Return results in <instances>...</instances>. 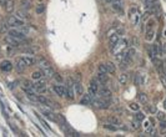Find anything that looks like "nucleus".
<instances>
[{"mask_svg":"<svg viewBox=\"0 0 166 137\" xmlns=\"http://www.w3.org/2000/svg\"><path fill=\"white\" fill-rule=\"evenodd\" d=\"M6 23L9 26H13V28H23L24 26V20L18 18V16H9Z\"/></svg>","mask_w":166,"mask_h":137,"instance_id":"1","label":"nucleus"},{"mask_svg":"<svg viewBox=\"0 0 166 137\" xmlns=\"http://www.w3.org/2000/svg\"><path fill=\"white\" fill-rule=\"evenodd\" d=\"M8 35L19 40L20 42H23L24 40H25V32L21 31V30H18V29H10L9 31H8Z\"/></svg>","mask_w":166,"mask_h":137,"instance_id":"2","label":"nucleus"},{"mask_svg":"<svg viewBox=\"0 0 166 137\" xmlns=\"http://www.w3.org/2000/svg\"><path fill=\"white\" fill-rule=\"evenodd\" d=\"M93 104H94V106L96 107V108H99V110H106V108H109L110 107V105H109V100H106V99H95L94 101H93Z\"/></svg>","mask_w":166,"mask_h":137,"instance_id":"3","label":"nucleus"},{"mask_svg":"<svg viewBox=\"0 0 166 137\" xmlns=\"http://www.w3.org/2000/svg\"><path fill=\"white\" fill-rule=\"evenodd\" d=\"M64 96L66 99H69V100H72L74 97H75V91H74V84L71 82V80L68 81V85H66V87H65V93H64Z\"/></svg>","mask_w":166,"mask_h":137,"instance_id":"4","label":"nucleus"},{"mask_svg":"<svg viewBox=\"0 0 166 137\" xmlns=\"http://www.w3.org/2000/svg\"><path fill=\"white\" fill-rule=\"evenodd\" d=\"M99 92V82L95 80H91L90 81V85H89V93L91 96H95L96 93Z\"/></svg>","mask_w":166,"mask_h":137,"instance_id":"5","label":"nucleus"},{"mask_svg":"<svg viewBox=\"0 0 166 137\" xmlns=\"http://www.w3.org/2000/svg\"><path fill=\"white\" fill-rule=\"evenodd\" d=\"M4 40H5L6 44L9 45V46H11V47H19L20 44H21V42H20L19 40H16V39H14V38H11V36H9V35L5 36Z\"/></svg>","mask_w":166,"mask_h":137,"instance_id":"6","label":"nucleus"},{"mask_svg":"<svg viewBox=\"0 0 166 137\" xmlns=\"http://www.w3.org/2000/svg\"><path fill=\"white\" fill-rule=\"evenodd\" d=\"M38 102H39V104L46 105V106H50V107H55V106L57 105V104L55 105L51 100H49L48 97H45V96H41V95H39V96H38Z\"/></svg>","mask_w":166,"mask_h":137,"instance_id":"7","label":"nucleus"},{"mask_svg":"<svg viewBox=\"0 0 166 137\" xmlns=\"http://www.w3.org/2000/svg\"><path fill=\"white\" fill-rule=\"evenodd\" d=\"M129 15H130V20L131 23L136 25L137 24V20H139V15H137V9H135V8H131L130 11H129Z\"/></svg>","mask_w":166,"mask_h":137,"instance_id":"8","label":"nucleus"},{"mask_svg":"<svg viewBox=\"0 0 166 137\" xmlns=\"http://www.w3.org/2000/svg\"><path fill=\"white\" fill-rule=\"evenodd\" d=\"M120 41V35L118 32H115V34H112V35H109V44H110V47L112 49L118 42Z\"/></svg>","mask_w":166,"mask_h":137,"instance_id":"9","label":"nucleus"},{"mask_svg":"<svg viewBox=\"0 0 166 137\" xmlns=\"http://www.w3.org/2000/svg\"><path fill=\"white\" fill-rule=\"evenodd\" d=\"M0 68H2V71H4V72H10L13 70V64L10 61H8V60H4V61L0 64Z\"/></svg>","mask_w":166,"mask_h":137,"instance_id":"10","label":"nucleus"},{"mask_svg":"<svg viewBox=\"0 0 166 137\" xmlns=\"http://www.w3.org/2000/svg\"><path fill=\"white\" fill-rule=\"evenodd\" d=\"M26 67H28V66H26L25 61L23 60V57H18V59H16V70L20 71V72H23Z\"/></svg>","mask_w":166,"mask_h":137,"instance_id":"11","label":"nucleus"},{"mask_svg":"<svg viewBox=\"0 0 166 137\" xmlns=\"http://www.w3.org/2000/svg\"><path fill=\"white\" fill-rule=\"evenodd\" d=\"M99 95H100V97H103V99H106V100H110L111 99V91L109 90V89H106V87H104V89H101V90H99Z\"/></svg>","mask_w":166,"mask_h":137,"instance_id":"12","label":"nucleus"},{"mask_svg":"<svg viewBox=\"0 0 166 137\" xmlns=\"http://www.w3.org/2000/svg\"><path fill=\"white\" fill-rule=\"evenodd\" d=\"M53 91L56 93L57 96L63 97V96H64V93H65V87L61 86V85H54V86H53Z\"/></svg>","mask_w":166,"mask_h":137,"instance_id":"13","label":"nucleus"},{"mask_svg":"<svg viewBox=\"0 0 166 137\" xmlns=\"http://www.w3.org/2000/svg\"><path fill=\"white\" fill-rule=\"evenodd\" d=\"M74 91H75L76 96L82 95V92H84V87H82V85L80 84V81H76L75 84H74Z\"/></svg>","mask_w":166,"mask_h":137,"instance_id":"14","label":"nucleus"},{"mask_svg":"<svg viewBox=\"0 0 166 137\" xmlns=\"http://www.w3.org/2000/svg\"><path fill=\"white\" fill-rule=\"evenodd\" d=\"M91 102H93V96L90 95V93H85L82 99L80 100V104L81 105H90Z\"/></svg>","mask_w":166,"mask_h":137,"instance_id":"15","label":"nucleus"},{"mask_svg":"<svg viewBox=\"0 0 166 137\" xmlns=\"http://www.w3.org/2000/svg\"><path fill=\"white\" fill-rule=\"evenodd\" d=\"M43 72H44V75L46 76L48 79H51L53 76H54V74H55V71L53 70L51 65H50V66H48V67H44V68H43Z\"/></svg>","mask_w":166,"mask_h":137,"instance_id":"16","label":"nucleus"},{"mask_svg":"<svg viewBox=\"0 0 166 137\" xmlns=\"http://www.w3.org/2000/svg\"><path fill=\"white\" fill-rule=\"evenodd\" d=\"M96 81L99 84H106L107 81H109V79H107V74H100V72H97Z\"/></svg>","mask_w":166,"mask_h":137,"instance_id":"17","label":"nucleus"},{"mask_svg":"<svg viewBox=\"0 0 166 137\" xmlns=\"http://www.w3.org/2000/svg\"><path fill=\"white\" fill-rule=\"evenodd\" d=\"M5 10H6V13H13L14 11V0H6L5 2Z\"/></svg>","mask_w":166,"mask_h":137,"instance_id":"18","label":"nucleus"},{"mask_svg":"<svg viewBox=\"0 0 166 137\" xmlns=\"http://www.w3.org/2000/svg\"><path fill=\"white\" fill-rule=\"evenodd\" d=\"M119 82L122 84V85H126L129 82V74L128 72H122L120 76H119Z\"/></svg>","mask_w":166,"mask_h":137,"instance_id":"19","label":"nucleus"},{"mask_svg":"<svg viewBox=\"0 0 166 137\" xmlns=\"http://www.w3.org/2000/svg\"><path fill=\"white\" fill-rule=\"evenodd\" d=\"M105 65H106V68H107V74H115V71H116V66H115L114 62L107 61Z\"/></svg>","mask_w":166,"mask_h":137,"instance_id":"20","label":"nucleus"},{"mask_svg":"<svg viewBox=\"0 0 166 137\" xmlns=\"http://www.w3.org/2000/svg\"><path fill=\"white\" fill-rule=\"evenodd\" d=\"M31 78L34 79V80H40V79H43L44 78V72L41 71V70H36V71H34L32 72V75H31Z\"/></svg>","mask_w":166,"mask_h":137,"instance_id":"21","label":"nucleus"},{"mask_svg":"<svg viewBox=\"0 0 166 137\" xmlns=\"http://www.w3.org/2000/svg\"><path fill=\"white\" fill-rule=\"evenodd\" d=\"M23 60L25 61L26 66H32V65L35 64V60L32 59V57H30V56H23Z\"/></svg>","mask_w":166,"mask_h":137,"instance_id":"22","label":"nucleus"},{"mask_svg":"<svg viewBox=\"0 0 166 137\" xmlns=\"http://www.w3.org/2000/svg\"><path fill=\"white\" fill-rule=\"evenodd\" d=\"M154 34H155V31H154L152 29H149V30L146 31V35H145L146 40H147V41H151V40L154 39Z\"/></svg>","mask_w":166,"mask_h":137,"instance_id":"23","label":"nucleus"},{"mask_svg":"<svg viewBox=\"0 0 166 137\" xmlns=\"http://www.w3.org/2000/svg\"><path fill=\"white\" fill-rule=\"evenodd\" d=\"M44 116L49 120H51V121H56V117L54 116L53 112H50V111H44Z\"/></svg>","mask_w":166,"mask_h":137,"instance_id":"24","label":"nucleus"},{"mask_svg":"<svg viewBox=\"0 0 166 137\" xmlns=\"http://www.w3.org/2000/svg\"><path fill=\"white\" fill-rule=\"evenodd\" d=\"M97 72L100 74H107V68H106V65L105 64H100L97 66Z\"/></svg>","mask_w":166,"mask_h":137,"instance_id":"25","label":"nucleus"},{"mask_svg":"<svg viewBox=\"0 0 166 137\" xmlns=\"http://www.w3.org/2000/svg\"><path fill=\"white\" fill-rule=\"evenodd\" d=\"M16 16H18V18H20V19H29V14L28 13H25V11H18L16 13Z\"/></svg>","mask_w":166,"mask_h":137,"instance_id":"26","label":"nucleus"},{"mask_svg":"<svg viewBox=\"0 0 166 137\" xmlns=\"http://www.w3.org/2000/svg\"><path fill=\"white\" fill-rule=\"evenodd\" d=\"M44 10H45V5H44V4H39V5H36V8H35L36 14H43Z\"/></svg>","mask_w":166,"mask_h":137,"instance_id":"27","label":"nucleus"},{"mask_svg":"<svg viewBox=\"0 0 166 137\" xmlns=\"http://www.w3.org/2000/svg\"><path fill=\"white\" fill-rule=\"evenodd\" d=\"M107 122L109 123H112V125H115V126H118V125H120V122H119V120L116 118V117H109L107 118ZM119 127V126H118Z\"/></svg>","mask_w":166,"mask_h":137,"instance_id":"28","label":"nucleus"},{"mask_svg":"<svg viewBox=\"0 0 166 137\" xmlns=\"http://www.w3.org/2000/svg\"><path fill=\"white\" fill-rule=\"evenodd\" d=\"M104 127H105V128H107V130H110V131H116V130H118V128H119L118 126H115V125L112 126V123H109V122L105 123V125H104Z\"/></svg>","mask_w":166,"mask_h":137,"instance_id":"29","label":"nucleus"},{"mask_svg":"<svg viewBox=\"0 0 166 137\" xmlns=\"http://www.w3.org/2000/svg\"><path fill=\"white\" fill-rule=\"evenodd\" d=\"M39 65L41 68H44V67H48V66H50V62L46 61V60H40L39 61Z\"/></svg>","mask_w":166,"mask_h":137,"instance_id":"30","label":"nucleus"},{"mask_svg":"<svg viewBox=\"0 0 166 137\" xmlns=\"http://www.w3.org/2000/svg\"><path fill=\"white\" fill-rule=\"evenodd\" d=\"M21 6L24 8V9H29L30 8V3H29V0H21Z\"/></svg>","mask_w":166,"mask_h":137,"instance_id":"31","label":"nucleus"},{"mask_svg":"<svg viewBox=\"0 0 166 137\" xmlns=\"http://www.w3.org/2000/svg\"><path fill=\"white\" fill-rule=\"evenodd\" d=\"M145 118V115L143 112H137L135 115V120H137V121H143V120Z\"/></svg>","mask_w":166,"mask_h":137,"instance_id":"32","label":"nucleus"},{"mask_svg":"<svg viewBox=\"0 0 166 137\" xmlns=\"http://www.w3.org/2000/svg\"><path fill=\"white\" fill-rule=\"evenodd\" d=\"M160 131H161V133H166V122L165 121H161V123H160Z\"/></svg>","mask_w":166,"mask_h":137,"instance_id":"33","label":"nucleus"},{"mask_svg":"<svg viewBox=\"0 0 166 137\" xmlns=\"http://www.w3.org/2000/svg\"><path fill=\"white\" fill-rule=\"evenodd\" d=\"M8 23L6 24H2V26H0V32H6V31H9V29H8Z\"/></svg>","mask_w":166,"mask_h":137,"instance_id":"34","label":"nucleus"},{"mask_svg":"<svg viewBox=\"0 0 166 137\" xmlns=\"http://www.w3.org/2000/svg\"><path fill=\"white\" fill-rule=\"evenodd\" d=\"M134 81H135V85H137V86H140V85L143 84V80H141V76L140 75H136L135 76V80Z\"/></svg>","mask_w":166,"mask_h":137,"instance_id":"35","label":"nucleus"},{"mask_svg":"<svg viewBox=\"0 0 166 137\" xmlns=\"http://www.w3.org/2000/svg\"><path fill=\"white\" fill-rule=\"evenodd\" d=\"M139 100L141 101V102H146V100H147V96L145 95V93H139Z\"/></svg>","mask_w":166,"mask_h":137,"instance_id":"36","label":"nucleus"},{"mask_svg":"<svg viewBox=\"0 0 166 137\" xmlns=\"http://www.w3.org/2000/svg\"><path fill=\"white\" fill-rule=\"evenodd\" d=\"M53 78H54V79H55L57 82H61V81H63V78H61V76H60L59 74H54V76H53Z\"/></svg>","mask_w":166,"mask_h":137,"instance_id":"37","label":"nucleus"},{"mask_svg":"<svg viewBox=\"0 0 166 137\" xmlns=\"http://www.w3.org/2000/svg\"><path fill=\"white\" fill-rule=\"evenodd\" d=\"M140 121H137V120H135V121L134 122H132V127H134V128H136V130H137V128L140 127V123H139Z\"/></svg>","mask_w":166,"mask_h":137,"instance_id":"38","label":"nucleus"},{"mask_svg":"<svg viewBox=\"0 0 166 137\" xmlns=\"http://www.w3.org/2000/svg\"><path fill=\"white\" fill-rule=\"evenodd\" d=\"M130 108H132V110H136V111H137V110L140 108V106H139L137 104H131V105H130Z\"/></svg>","mask_w":166,"mask_h":137,"instance_id":"39","label":"nucleus"},{"mask_svg":"<svg viewBox=\"0 0 166 137\" xmlns=\"http://www.w3.org/2000/svg\"><path fill=\"white\" fill-rule=\"evenodd\" d=\"M157 117H159V120H161V121H162V120H165V115H164L162 112H159V114H157Z\"/></svg>","mask_w":166,"mask_h":137,"instance_id":"40","label":"nucleus"},{"mask_svg":"<svg viewBox=\"0 0 166 137\" xmlns=\"http://www.w3.org/2000/svg\"><path fill=\"white\" fill-rule=\"evenodd\" d=\"M145 3L146 4H156L157 0H145Z\"/></svg>","mask_w":166,"mask_h":137,"instance_id":"41","label":"nucleus"},{"mask_svg":"<svg viewBox=\"0 0 166 137\" xmlns=\"http://www.w3.org/2000/svg\"><path fill=\"white\" fill-rule=\"evenodd\" d=\"M75 79H76L78 81H80V79H81V78H80V74H76V75H75Z\"/></svg>","mask_w":166,"mask_h":137,"instance_id":"42","label":"nucleus"},{"mask_svg":"<svg viewBox=\"0 0 166 137\" xmlns=\"http://www.w3.org/2000/svg\"><path fill=\"white\" fill-rule=\"evenodd\" d=\"M162 81H164V84H165V86H166V74L164 75V78H162Z\"/></svg>","mask_w":166,"mask_h":137,"instance_id":"43","label":"nucleus"},{"mask_svg":"<svg viewBox=\"0 0 166 137\" xmlns=\"http://www.w3.org/2000/svg\"><path fill=\"white\" fill-rule=\"evenodd\" d=\"M164 107H165V108H166V100H165V101H164Z\"/></svg>","mask_w":166,"mask_h":137,"instance_id":"44","label":"nucleus"},{"mask_svg":"<svg viewBox=\"0 0 166 137\" xmlns=\"http://www.w3.org/2000/svg\"><path fill=\"white\" fill-rule=\"evenodd\" d=\"M107 2H110V3H111V0H107Z\"/></svg>","mask_w":166,"mask_h":137,"instance_id":"45","label":"nucleus"},{"mask_svg":"<svg viewBox=\"0 0 166 137\" xmlns=\"http://www.w3.org/2000/svg\"><path fill=\"white\" fill-rule=\"evenodd\" d=\"M0 50H2V49H0Z\"/></svg>","mask_w":166,"mask_h":137,"instance_id":"46","label":"nucleus"}]
</instances>
